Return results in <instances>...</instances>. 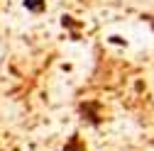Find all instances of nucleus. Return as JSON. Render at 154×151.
I'll list each match as a JSON object with an SVG mask.
<instances>
[{"instance_id": "obj_1", "label": "nucleus", "mask_w": 154, "mask_h": 151, "mask_svg": "<svg viewBox=\"0 0 154 151\" xmlns=\"http://www.w3.org/2000/svg\"><path fill=\"white\" fill-rule=\"evenodd\" d=\"M22 5H25V10H29V12H42V10L47 7V0H22Z\"/></svg>"}, {"instance_id": "obj_2", "label": "nucleus", "mask_w": 154, "mask_h": 151, "mask_svg": "<svg viewBox=\"0 0 154 151\" xmlns=\"http://www.w3.org/2000/svg\"><path fill=\"white\" fill-rule=\"evenodd\" d=\"M95 110H98V105H93V102H88V105H83V107H81L83 115L88 112V120H91L93 124H98V112H95Z\"/></svg>"}, {"instance_id": "obj_3", "label": "nucleus", "mask_w": 154, "mask_h": 151, "mask_svg": "<svg viewBox=\"0 0 154 151\" xmlns=\"http://www.w3.org/2000/svg\"><path fill=\"white\" fill-rule=\"evenodd\" d=\"M64 151H86L83 149V144H81V139H79V134H73L71 139H69V144H66V149Z\"/></svg>"}]
</instances>
